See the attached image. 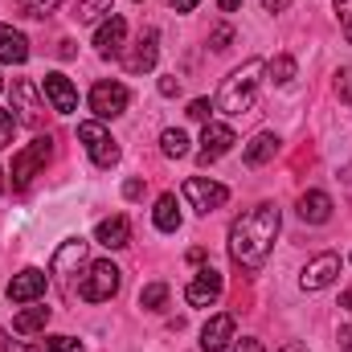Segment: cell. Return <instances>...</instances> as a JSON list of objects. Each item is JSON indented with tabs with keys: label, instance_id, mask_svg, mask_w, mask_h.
<instances>
[{
	"label": "cell",
	"instance_id": "1",
	"mask_svg": "<svg viewBox=\"0 0 352 352\" xmlns=\"http://www.w3.org/2000/svg\"><path fill=\"white\" fill-rule=\"evenodd\" d=\"M278 226H283V217H278V209L270 201L246 209L230 226V258L238 266H263L270 246H274V238H278Z\"/></svg>",
	"mask_w": 352,
	"mask_h": 352
},
{
	"label": "cell",
	"instance_id": "2",
	"mask_svg": "<svg viewBox=\"0 0 352 352\" xmlns=\"http://www.w3.org/2000/svg\"><path fill=\"white\" fill-rule=\"evenodd\" d=\"M263 70H266L263 58L242 62V66L221 82V90H217V111H226V115H246V111L254 107V94H258V82H263Z\"/></svg>",
	"mask_w": 352,
	"mask_h": 352
},
{
	"label": "cell",
	"instance_id": "3",
	"mask_svg": "<svg viewBox=\"0 0 352 352\" xmlns=\"http://www.w3.org/2000/svg\"><path fill=\"white\" fill-rule=\"evenodd\" d=\"M78 140L87 144L90 160L98 164V168H115L119 164V144H115V135L98 123V119H90V123H78Z\"/></svg>",
	"mask_w": 352,
	"mask_h": 352
},
{
	"label": "cell",
	"instance_id": "4",
	"mask_svg": "<svg viewBox=\"0 0 352 352\" xmlns=\"http://www.w3.org/2000/svg\"><path fill=\"white\" fill-rule=\"evenodd\" d=\"M119 291V266L115 263H90L82 283H78V295L87 303H107L111 295Z\"/></svg>",
	"mask_w": 352,
	"mask_h": 352
},
{
	"label": "cell",
	"instance_id": "5",
	"mask_svg": "<svg viewBox=\"0 0 352 352\" xmlns=\"http://www.w3.org/2000/svg\"><path fill=\"white\" fill-rule=\"evenodd\" d=\"M45 160H50V135H37L25 152H16V160H12V188H29L33 184V176L45 168Z\"/></svg>",
	"mask_w": 352,
	"mask_h": 352
},
{
	"label": "cell",
	"instance_id": "6",
	"mask_svg": "<svg viewBox=\"0 0 352 352\" xmlns=\"http://www.w3.org/2000/svg\"><path fill=\"white\" fill-rule=\"evenodd\" d=\"M184 201L197 209V213H213L230 201V188L217 184V180H205V176H188L184 180Z\"/></svg>",
	"mask_w": 352,
	"mask_h": 352
},
{
	"label": "cell",
	"instance_id": "7",
	"mask_svg": "<svg viewBox=\"0 0 352 352\" xmlns=\"http://www.w3.org/2000/svg\"><path fill=\"white\" fill-rule=\"evenodd\" d=\"M127 87L123 82H94L90 90V111L98 115V119H115V115H123L127 111Z\"/></svg>",
	"mask_w": 352,
	"mask_h": 352
},
{
	"label": "cell",
	"instance_id": "8",
	"mask_svg": "<svg viewBox=\"0 0 352 352\" xmlns=\"http://www.w3.org/2000/svg\"><path fill=\"white\" fill-rule=\"evenodd\" d=\"M41 94L50 98V107L58 115H74L78 111V90H74V82L66 74H45L41 78Z\"/></svg>",
	"mask_w": 352,
	"mask_h": 352
},
{
	"label": "cell",
	"instance_id": "9",
	"mask_svg": "<svg viewBox=\"0 0 352 352\" xmlns=\"http://www.w3.org/2000/svg\"><path fill=\"white\" fill-rule=\"evenodd\" d=\"M336 274H340V254H316L311 263L303 266V291H324V287H332L336 283Z\"/></svg>",
	"mask_w": 352,
	"mask_h": 352
},
{
	"label": "cell",
	"instance_id": "10",
	"mask_svg": "<svg viewBox=\"0 0 352 352\" xmlns=\"http://www.w3.org/2000/svg\"><path fill=\"white\" fill-rule=\"evenodd\" d=\"M184 299H188L192 307H209V303H217V299H221V274H217L213 266L197 270L192 283L184 287Z\"/></svg>",
	"mask_w": 352,
	"mask_h": 352
},
{
	"label": "cell",
	"instance_id": "11",
	"mask_svg": "<svg viewBox=\"0 0 352 352\" xmlns=\"http://www.w3.org/2000/svg\"><path fill=\"white\" fill-rule=\"evenodd\" d=\"M238 140H234V131L226 127V123H205V131H201V164H213V160H221L230 148H234Z\"/></svg>",
	"mask_w": 352,
	"mask_h": 352
},
{
	"label": "cell",
	"instance_id": "12",
	"mask_svg": "<svg viewBox=\"0 0 352 352\" xmlns=\"http://www.w3.org/2000/svg\"><path fill=\"white\" fill-rule=\"evenodd\" d=\"M127 21L123 16H107L102 25H98V33H94V50L102 54V58H119L127 45Z\"/></svg>",
	"mask_w": 352,
	"mask_h": 352
},
{
	"label": "cell",
	"instance_id": "13",
	"mask_svg": "<svg viewBox=\"0 0 352 352\" xmlns=\"http://www.w3.org/2000/svg\"><path fill=\"white\" fill-rule=\"evenodd\" d=\"M41 295H45V270L25 266L21 274H12V283H8V299H12V303H33V299H41Z\"/></svg>",
	"mask_w": 352,
	"mask_h": 352
},
{
	"label": "cell",
	"instance_id": "14",
	"mask_svg": "<svg viewBox=\"0 0 352 352\" xmlns=\"http://www.w3.org/2000/svg\"><path fill=\"white\" fill-rule=\"evenodd\" d=\"M234 316H213L205 328H201V352H226L234 344Z\"/></svg>",
	"mask_w": 352,
	"mask_h": 352
},
{
	"label": "cell",
	"instance_id": "15",
	"mask_svg": "<svg viewBox=\"0 0 352 352\" xmlns=\"http://www.w3.org/2000/svg\"><path fill=\"white\" fill-rule=\"evenodd\" d=\"M156 41H160V37H156V29H148V33L135 41V50L123 58L131 74H144V70H152V66H156V58H160V45H156Z\"/></svg>",
	"mask_w": 352,
	"mask_h": 352
},
{
	"label": "cell",
	"instance_id": "16",
	"mask_svg": "<svg viewBox=\"0 0 352 352\" xmlns=\"http://www.w3.org/2000/svg\"><path fill=\"white\" fill-rule=\"evenodd\" d=\"M94 242L107 246V250H123L131 242V221L127 217H102L98 230H94Z\"/></svg>",
	"mask_w": 352,
	"mask_h": 352
},
{
	"label": "cell",
	"instance_id": "17",
	"mask_svg": "<svg viewBox=\"0 0 352 352\" xmlns=\"http://www.w3.org/2000/svg\"><path fill=\"white\" fill-rule=\"evenodd\" d=\"M299 217H303L307 226H324V221L332 217V197L320 192V188L303 192V197H299Z\"/></svg>",
	"mask_w": 352,
	"mask_h": 352
},
{
	"label": "cell",
	"instance_id": "18",
	"mask_svg": "<svg viewBox=\"0 0 352 352\" xmlns=\"http://www.w3.org/2000/svg\"><path fill=\"white\" fill-rule=\"evenodd\" d=\"M25 58H29V41H25V33H16L12 25H0V62L21 66Z\"/></svg>",
	"mask_w": 352,
	"mask_h": 352
},
{
	"label": "cell",
	"instance_id": "19",
	"mask_svg": "<svg viewBox=\"0 0 352 352\" xmlns=\"http://www.w3.org/2000/svg\"><path fill=\"white\" fill-rule=\"evenodd\" d=\"M87 263V242L82 238H66L62 242V250L54 254V274H70L74 266Z\"/></svg>",
	"mask_w": 352,
	"mask_h": 352
},
{
	"label": "cell",
	"instance_id": "20",
	"mask_svg": "<svg viewBox=\"0 0 352 352\" xmlns=\"http://www.w3.org/2000/svg\"><path fill=\"white\" fill-rule=\"evenodd\" d=\"M274 152H278V135H274V131H258V135L246 144V164H250V168H263L266 160H274Z\"/></svg>",
	"mask_w": 352,
	"mask_h": 352
},
{
	"label": "cell",
	"instance_id": "21",
	"mask_svg": "<svg viewBox=\"0 0 352 352\" xmlns=\"http://www.w3.org/2000/svg\"><path fill=\"white\" fill-rule=\"evenodd\" d=\"M12 98H16V107H21V119L37 127V123H41V102H37L33 87H29V82H12Z\"/></svg>",
	"mask_w": 352,
	"mask_h": 352
},
{
	"label": "cell",
	"instance_id": "22",
	"mask_svg": "<svg viewBox=\"0 0 352 352\" xmlns=\"http://www.w3.org/2000/svg\"><path fill=\"white\" fill-rule=\"evenodd\" d=\"M152 221H156V230H164V234L180 230V209H176V197H173V192H164V197L156 201V213H152Z\"/></svg>",
	"mask_w": 352,
	"mask_h": 352
},
{
	"label": "cell",
	"instance_id": "23",
	"mask_svg": "<svg viewBox=\"0 0 352 352\" xmlns=\"http://www.w3.org/2000/svg\"><path fill=\"white\" fill-rule=\"evenodd\" d=\"M50 324V307H29V311H21L16 320H12V332L16 336H33V332H41Z\"/></svg>",
	"mask_w": 352,
	"mask_h": 352
},
{
	"label": "cell",
	"instance_id": "24",
	"mask_svg": "<svg viewBox=\"0 0 352 352\" xmlns=\"http://www.w3.org/2000/svg\"><path fill=\"white\" fill-rule=\"evenodd\" d=\"M82 25H98L107 16H115V0H78V12H74Z\"/></svg>",
	"mask_w": 352,
	"mask_h": 352
},
{
	"label": "cell",
	"instance_id": "25",
	"mask_svg": "<svg viewBox=\"0 0 352 352\" xmlns=\"http://www.w3.org/2000/svg\"><path fill=\"white\" fill-rule=\"evenodd\" d=\"M266 74H270V82H274V87H291V82H295V58L278 54V58L266 66Z\"/></svg>",
	"mask_w": 352,
	"mask_h": 352
},
{
	"label": "cell",
	"instance_id": "26",
	"mask_svg": "<svg viewBox=\"0 0 352 352\" xmlns=\"http://www.w3.org/2000/svg\"><path fill=\"white\" fill-rule=\"evenodd\" d=\"M160 148H164L168 160H180V156H188V135H184L180 127H168V131L160 135Z\"/></svg>",
	"mask_w": 352,
	"mask_h": 352
},
{
	"label": "cell",
	"instance_id": "27",
	"mask_svg": "<svg viewBox=\"0 0 352 352\" xmlns=\"http://www.w3.org/2000/svg\"><path fill=\"white\" fill-rule=\"evenodd\" d=\"M164 303H168V287L164 283H148L140 291V307L144 311H164Z\"/></svg>",
	"mask_w": 352,
	"mask_h": 352
},
{
	"label": "cell",
	"instance_id": "28",
	"mask_svg": "<svg viewBox=\"0 0 352 352\" xmlns=\"http://www.w3.org/2000/svg\"><path fill=\"white\" fill-rule=\"evenodd\" d=\"M45 352H87V349H82V340H74V336H50V340H45Z\"/></svg>",
	"mask_w": 352,
	"mask_h": 352
},
{
	"label": "cell",
	"instance_id": "29",
	"mask_svg": "<svg viewBox=\"0 0 352 352\" xmlns=\"http://www.w3.org/2000/svg\"><path fill=\"white\" fill-rule=\"evenodd\" d=\"M16 135V115L12 111H0V148H8Z\"/></svg>",
	"mask_w": 352,
	"mask_h": 352
},
{
	"label": "cell",
	"instance_id": "30",
	"mask_svg": "<svg viewBox=\"0 0 352 352\" xmlns=\"http://www.w3.org/2000/svg\"><path fill=\"white\" fill-rule=\"evenodd\" d=\"M58 4H62V0H21V8H25L29 16H50Z\"/></svg>",
	"mask_w": 352,
	"mask_h": 352
},
{
	"label": "cell",
	"instance_id": "31",
	"mask_svg": "<svg viewBox=\"0 0 352 352\" xmlns=\"http://www.w3.org/2000/svg\"><path fill=\"white\" fill-rule=\"evenodd\" d=\"M332 4H336V21H340L344 37L352 41V0H332Z\"/></svg>",
	"mask_w": 352,
	"mask_h": 352
},
{
	"label": "cell",
	"instance_id": "32",
	"mask_svg": "<svg viewBox=\"0 0 352 352\" xmlns=\"http://www.w3.org/2000/svg\"><path fill=\"white\" fill-rule=\"evenodd\" d=\"M230 41H234V29H230V25H217V29H213V37H209V45H213L217 54H226V50H230Z\"/></svg>",
	"mask_w": 352,
	"mask_h": 352
},
{
	"label": "cell",
	"instance_id": "33",
	"mask_svg": "<svg viewBox=\"0 0 352 352\" xmlns=\"http://www.w3.org/2000/svg\"><path fill=\"white\" fill-rule=\"evenodd\" d=\"M209 111H213V102H209V98H192L184 115H188V119H197V123H209Z\"/></svg>",
	"mask_w": 352,
	"mask_h": 352
},
{
	"label": "cell",
	"instance_id": "34",
	"mask_svg": "<svg viewBox=\"0 0 352 352\" xmlns=\"http://www.w3.org/2000/svg\"><path fill=\"white\" fill-rule=\"evenodd\" d=\"M336 94H340V102H349V107H352V70H349V66L336 74Z\"/></svg>",
	"mask_w": 352,
	"mask_h": 352
},
{
	"label": "cell",
	"instance_id": "35",
	"mask_svg": "<svg viewBox=\"0 0 352 352\" xmlns=\"http://www.w3.org/2000/svg\"><path fill=\"white\" fill-rule=\"evenodd\" d=\"M234 352H266L258 340H250V336H242V340H234Z\"/></svg>",
	"mask_w": 352,
	"mask_h": 352
},
{
	"label": "cell",
	"instance_id": "36",
	"mask_svg": "<svg viewBox=\"0 0 352 352\" xmlns=\"http://www.w3.org/2000/svg\"><path fill=\"white\" fill-rule=\"evenodd\" d=\"M160 94H164V98L180 94V78H160Z\"/></svg>",
	"mask_w": 352,
	"mask_h": 352
},
{
	"label": "cell",
	"instance_id": "37",
	"mask_svg": "<svg viewBox=\"0 0 352 352\" xmlns=\"http://www.w3.org/2000/svg\"><path fill=\"white\" fill-rule=\"evenodd\" d=\"M287 4H291V0H263L266 12H287Z\"/></svg>",
	"mask_w": 352,
	"mask_h": 352
},
{
	"label": "cell",
	"instance_id": "38",
	"mask_svg": "<svg viewBox=\"0 0 352 352\" xmlns=\"http://www.w3.org/2000/svg\"><path fill=\"white\" fill-rule=\"evenodd\" d=\"M168 4H173L176 12H192V8H197L201 0H168Z\"/></svg>",
	"mask_w": 352,
	"mask_h": 352
},
{
	"label": "cell",
	"instance_id": "39",
	"mask_svg": "<svg viewBox=\"0 0 352 352\" xmlns=\"http://www.w3.org/2000/svg\"><path fill=\"white\" fill-rule=\"evenodd\" d=\"M123 192H127V197H140V192H144V180H127Z\"/></svg>",
	"mask_w": 352,
	"mask_h": 352
},
{
	"label": "cell",
	"instance_id": "40",
	"mask_svg": "<svg viewBox=\"0 0 352 352\" xmlns=\"http://www.w3.org/2000/svg\"><path fill=\"white\" fill-rule=\"evenodd\" d=\"M278 352H307V344H303V340H291V344H283Z\"/></svg>",
	"mask_w": 352,
	"mask_h": 352
},
{
	"label": "cell",
	"instance_id": "41",
	"mask_svg": "<svg viewBox=\"0 0 352 352\" xmlns=\"http://www.w3.org/2000/svg\"><path fill=\"white\" fill-rule=\"evenodd\" d=\"M340 344H344V352H352V328H340Z\"/></svg>",
	"mask_w": 352,
	"mask_h": 352
},
{
	"label": "cell",
	"instance_id": "42",
	"mask_svg": "<svg viewBox=\"0 0 352 352\" xmlns=\"http://www.w3.org/2000/svg\"><path fill=\"white\" fill-rule=\"evenodd\" d=\"M217 4H221L226 12H234V8H242V0H217Z\"/></svg>",
	"mask_w": 352,
	"mask_h": 352
},
{
	"label": "cell",
	"instance_id": "43",
	"mask_svg": "<svg viewBox=\"0 0 352 352\" xmlns=\"http://www.w3.org/2000/svg\"><path fill=\"white\" fill-rule=\"evenodd\" d=\"M340 307H344V311H352V291H344V299H340Z\"/></svg>",
	"mask_w": 352,
	"mask_h": 352
},
{
	"label": "cell",
	"instance_id": "44",
	"mask_svg": "<svg viewBox=\"0 0 352 352\" xmlns=\"http://www.w3.org/2000/svg\"><path fill=\"white\" fill-rule=\"evenodd\" d=\"M0 192H4V168H0Z\"/></svg>",
	"mask_w": 352,
	"mask_h": 352
},
{
	"label": "cell",
	"instance_id": "45",
	"mask_svg": "<svg viewBox=\"0 0 352 352\" xmlns=\"http://www.w3.org/2000/svg\"><path fill=\"white\" fill-rule=\"evenodd\" d=\"M0 94H4V82H0Z\"/></svg>",
	"mask_w": 352,
	"mask_h": 352
}]
</instances>
